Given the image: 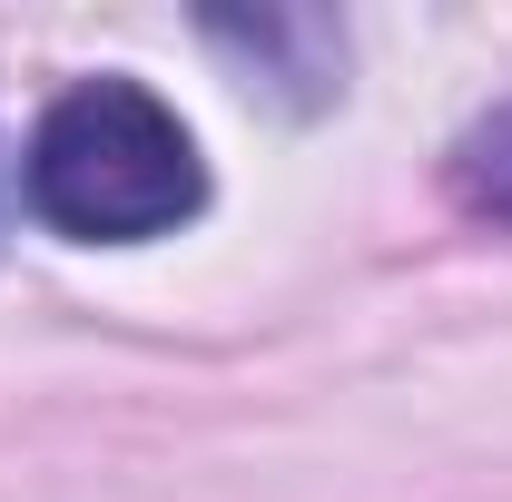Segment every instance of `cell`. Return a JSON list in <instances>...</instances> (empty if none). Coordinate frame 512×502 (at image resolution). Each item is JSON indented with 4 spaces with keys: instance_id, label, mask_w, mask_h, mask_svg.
Segmentation results:
<instances>
[{
    "instance_id": "6da1fadb",
    "label": "cell",
    "mask_w": 512,
    "mask_h": 502,
    "mask_svg": "<svg viewBox=\"0 0 512 502\" xmlns=\"http://www.w3.org/2000/svg\"><path fill=\"white\" fill-rule=\"evenodd\" d=\"M20 207L69 237V247H148V237H178L197 207H207V158H197V128L148 89V79H79L60 89L30 148H20Z\"/></svg>"
},
{
    "instance_id": "7a4b0ae2",
    "label": "cell",
    "mask_w": 512,
    "mask_h": 502,
    "mask_svg": "<svg viewBox=\"0 0 512 502\" xmlns=\"http://www.w3.org/2000/svg\"><path fill=\"white\" fill-rule=\"evenodd\" d=\"M197 30L247 69V89H276L286 109H325V99L345 89V79H335V69H345V30H335L325 10H256V20L247 10H207Z\"/></svg>"
},
{
    "instance_id": "3957f363",
    "label": "cell",
    "mask_w": 512,
    "mask_h": 502,
    "mask_svg": "<svg viewBox=\"0 0 512 502\" xmlns=\"http://www.w3.org/2000/svg\"><path fill=\"white\" fill-rule=\"evenodd\" d=\"M444 188H453V207H473V217L512 227V99H503V109H483V119L453 138Z\"/></svg>"
},
{
    "instance_id": "277c9868",
    "label": "cell",
    "mask_w": 512,
    "mask_h": 502,
    "mask_svg": "<svg viewBox=\"0 0 512 502\" xmlns=\"http://www.w3.org/2000/svg\"><path fill=\"white\" fill-rule=\"evenodd\" d=\"M10 197H20V178H10V168H0V217H10Z\"/></svg>"
}]
</instances>
